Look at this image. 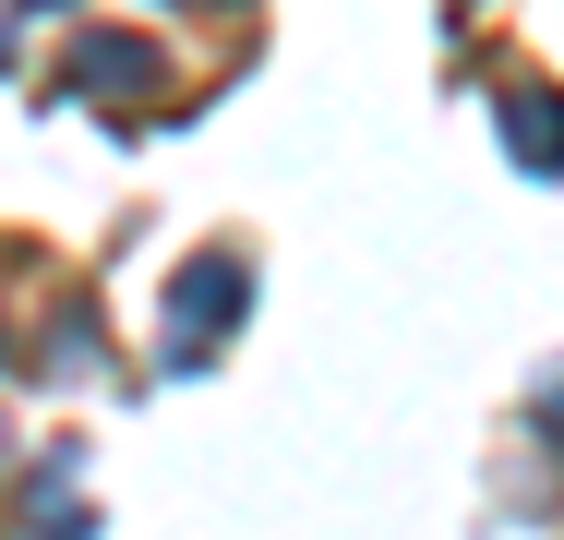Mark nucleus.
I'll return each instance as SVG.
<instances>
[{
  "label": "nucleus",
  "mask_w": 564,
  "mask_h": 540,
  "mask_svg": "<svg viewBox=\"0 0 564 540\" xmlns=\"http://www.w3.org/2000/svg\"><path fill=\"white\" fill-rule=\"evenodd\" d=\"M553 421H564V385H553Z\"/></svg>",
  "instance_id": "obj_4"
},
{
  "label": "nucleus",
  "mask_w": 564,
  "mask_h": 540,
  "mask_svg": "<svg viewBox=\"0 0 564 540\" xmlns=\"http://www.w3.org/2000/svg\"><path fill=\"white\" fill-rule=\"evenodd\" d=\"M505 132H517L529 169H564V108L553 97H505Z\"/></svg>",
  "instance_id": "obj_2"
},
{
  "label": "nucleus",
  "mask_w": 564,
  "mask_h": 540,
  "mask_svg": "<svg viewBox=\"0 0 564 540\" xmlns=\"http://www.w3.org/2000/svg\"><path fill=\"white\" fill-rule=\"evenodd\" d=\"M144 73H156V61H144L132 36H85V97H132Z\"/></svg>",
  "instance_id": "obj_3"
},
{
  "label": "nucleus",
  "mask_w": 564,
  "mask_h": 540,
  "mask_svg": "<svg viewBox=\"0 0 564 540\" xmlns=\"http://www.w3.org/2000/svg\"><path fill=\"white\" fill-rule=\"evenodd\" d=\"M240 313V264H193V277H181V313H169V336H181V360H205V348H217V324Z\"/></svg>",
  "instance_id": "obj_1"
}]
</instances>
